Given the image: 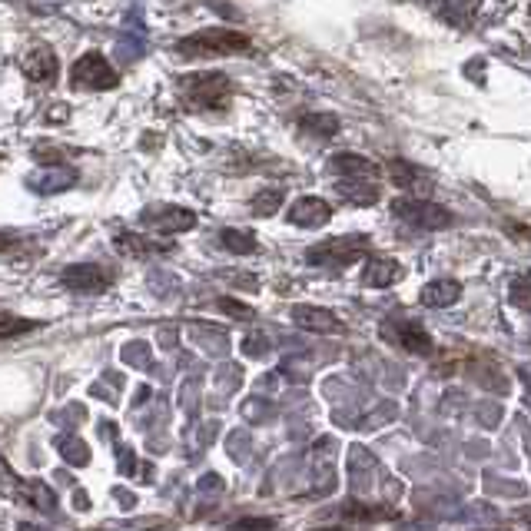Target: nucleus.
Here are the masks:
<instances>
[{
    "label": "nucleus",
    "mask_w": 531,
    "mask_h": 531,
    "mask_svg": "<svg viewBox=\"0 0 531 531\" xmlns=\"http://www.w3.org/2000/svg\"><path fill=\"white\" fill-rule=\"evenodd\" d=\"M379 336L389 342V346H399L405 352H412V356H429V352L435 349L432 336L415 319H399V316L385 319L379 326Z\"/></svg>",
    "instance_id": "nucleus-5"
},
{
    "label": "nucleus",
    "mask_w": 531,
    "mask_h": 531,
    "mask_svg": "<svg viewBox=\"0 0 531 531\" xmlns=\"http://www.w3.org/2000/svg\"><path fill=\"white\" fill-rule=\"evenodd\" d=\"M389 173H392V183L402 186V190H412V193H429L432 190L429 173L419 170V166H412V163H405V160H395L389 166Z\"/></svg>",
    "instance_id": "nucleus-18"
},
{
    "label": "nucleus",
    "mask_w": 531,
    "mask_h": 531,
    "mask_svg": "<svg viewBox=\"0 0 531 531\" xmlns=\"http://www.w3.org/2000/svg\"><path fill=\"white\" fill-rule=\"evenodd\" d=\"M419 299H422V306H429V309H445L462 299V283H458V279H435V283L422 289Z\"/></svg>",
    "instance_id": "nucleus-17"
},
{
    "label": "nucleus",
    "mask_w": 531,
    "mask_h": 531,
    "mask_svg": "<svg viewBox=\"0 0 531 531\" xmlns=\"http://www.w3.org/2000/svg\"><path fill=\"white\" fill-rule=\"evenodd\" d=\"M17 495L24 498L30 508H37V512H44V515L57 512L54 488H50L47 482H40V478H24V482H17Z\"/></svg>",
    "instance_id": "nucleus-14"
},
{
    "label": "nucleus",
    "mask_w": 531,
    "mask_h": 531,
    "mask_svg": "<svg viewBox=\"0 0 531 531\" xmlns=\"http://www.w3.org/2000/svg\"><path fill=\"white\" fill-rule=\"evenodd\" d=\"M220 243L229 249V253H236V256L256 253V249H259L256 236L249 233V229H223V233H220Z\"/></svg>",
    "instance_id": "nucleus-22"
},
{
    "label": "nucleus",
    "mask_w": 531,
    "mask_h": 531,
    "mask_svg": "<svg viewBox=\"0 0 531 531\" xmlns=\"http://www.w3.org/2000/svg\"><path fill=\"white\" fill-rule=\"evenodd\" d=\"M528 528H531V522H528Z\"/></svg>",
    "instance_id": "nucleus-34"
},
{
    "label": "nucleus",
    "mask_w": 531,
    "mask_h": 531,
    "mask_svg": "<svg viewBox=\"0 0 531 531\" xmlns=\"http://www.w3.org/2000/svg\"><path fill=\"white\" fill-rule=\"evenodd\" d=\"M289 319H293L299 329H306V332H322V336H329V332H342V329H346L336 316H332L329 309H319V306H293V309H289Z\"/></svg>",
    "instance_id": "nucleus-12"
},
{
    "label": "nucleus",
    "mask_w": 531,
    "mask_h": 531,
    "mask_svg": "<svg viewBox=\"0 0 531 531\" xmlns=\"http://www.w3.org/2000/svg\"><path fill=\"white\" fill-rule=\"evenodd\" d=\"M372 249L369 236H336V239H326V243L319 246H309L306 249V263L309 266H322V269H346L352 266L356 259H362Z\"/></svg>",
    "instance_id": "nucleus-2"
},
{
    "label": "nucleus",
    "mask_w": 531,
    "mask_h": 531,
    "mask_svg": "<svg viewBox=\"0 0 531 531\" xmlns=\"http://www.w3.org/2000/svg\"><path fill=\"white\" fill-rule=\"evenodd\" d=\"M180 97L196 110L226 107L229 97H233V83L220 70H213V74H190L186 80H180Z\"/></svg>",
    "instance_id": "nucleus-3"
},
{
    "label": "nucleus",
    "mask_w": 531,
    "mask_h": 531,
    "mask_svg": "<svg viewBox=\"0 0 531 531\" xmlns=\"http://www.w3.org/2000/svg\"><path fill=\"white\" fill-rule=\"evenodd\" d=\"M70 83L83 90H107V87H117L120 74L103 54H83L74 64V70H70Z\"/></svg>",
    "instance_id": "nucleus-7"
},
{
    "label": "nucleus",
    "mask_w": 531,
    "mask_h": 531,
    "mask_svg": "<svg viewBox=\"0 0 531 531\" xmlns=\"http://www.w3.org/2000/svg\"><path fill=\"white\" fill-rule=\"evenodd\" d=\"M140 226L147 229V233L176 236V233H186V229L196 226V213L186 210V206H170V203L147 206V210L140 213Z\"/></svg>",
    "instance_id": "nucleus-6"
},
{
    "label": "nucleus",
    "mask_w": 531,
    "mask_h": 531,
    "mask_svg": "<svg viewBox=\"0 0 531 531\" xmlns=\"http://www.w3.org/2000/svg\"><path fill=\"white\" fill-rule=\"evenodd\" d=\"M508 303L518 306L522 312H531V276H515L508 286Z\"/></svg>",
    "instance_id": "nucleus-25"
},
{
    "label": "nucleus",
    "mask_w": 531,
    "mask_h": 531,
    "mask_svg": "<svg viewBox=\"0 0 531 531\" xmlns=\"http://www.w3.org/2000/svg\"><path fill=\"white\" fill-rule=\"evenodd\" d=\"M395 279H402V266L389 256H376L366 263V273H362V283L369 289H389Z\"/></svg>",
    "instance_id": "nucleus-16"
},
{
    "label": "nucleus",
    "mask_w": 531,
    "mask_h": 531,
    "mask_svg": "<svg viewBox=\"0 0 531 531\" xmlns=\"http://www.w3.org/2000/svg\"><path fill=\"white\" fill-rule=\"evenodd\" d=\"M216 306H220L226 316H233V319H253V309L243 306V303H236V299H229V296H223Z\"/></svg>",
    "instance_id": "nucleus-31"
},
{
    "label": "nucleus",
    "mask_w": 531,
    "mask_h": 531,
    "mask_svg": "<svg viewBox=\"0 0 531 531\" xmlns=\"http://www.w3.org/2000/svg\"><path fill=\"white\" fill-rule=\"evenodd\" d=\"M30 329H37V322L17 319V316H10V312H4V319H0V339H14L20 332H30Z\"/></svg>",
    "instance_id": "nucleus-27"
},
{
    "label": "nucleus",
    "mask_w": 531,
    "mask_h": 531,
    "mask_svg": "<svg viewBox=\"0 0 531 531\" xmlns=\"http://www.w3.org/2000/svg\"><path fill=\"white\" fill-rule=\"evenodd\" d=\"M336 193L352 206H372L379 200L376 180H336Z\"/></svg>",
    "instance_id": "nucleus-19"
},
{
    "label": "nucleus",
    "mask_w": 531,
    "mask_h": 531,
    "mask_svg": "<svg viewBox=\"0 0 531 531\" xmlns=\"http://www.w3.org/2000/svg\"><path fill=\"white\" fill-rule=\"evenodd\" d=\"M180 57H223V54H253V40L239 30L213 27V30H196V34L183 37L176 44Z\"/></svg>",
    "instance_id": "nucleus-1"
},
{
    "label": "nucleus",
    "mask_w": 531,
    "mask_h": 531,
    "mask_svg": "<svg viewBox=\"0 0 531 531\" xmlns=\"http://www.w3.org/2000/svg\"><path fill=\"white\" fill-rule=\"evenodd\" d=\"M299 127H303V133H312V137H336L339 117H332V113H306L299 120Z\"/></svg>",
    "instance_id": "nucleus-21"
},
{
    "label": "nucleus",
    "mask_w": 531,
    "mask_h": 531,
    "mask_svg": "<svg viewBox=\"0 0 531 531\" xmlns=\"http://www.w3.org/2000/svg\"><path fill=\"white\" fill-rule=\"evenodd\" d=\"M332 220V206L326 200H319V196H303V200H296L289 206V223L293 226H303V229H319Z\"/></svg>",
    "instance_id": "nucleus-11"
},
{
    "label": "nucleus",
    "mask_w": 531,
    "mask_h": 531,
    "mask_svg": "<svg viewBox=\"0 0 531 531\" xmlns=\"http://www.w3.org/2000/svg\"><path fill=\"white\" fill-rule=\"evenodd\" d=\"M339 522H352V525H376V522H395L399 518V508L392 505H372V502H346L336 508Z\"/></svg>",
    "instance_id": "nucleus-10"
},
{
    "label": "nucleus",
    "mask_w": 531,
    "mask_h": 531,
    "mask_svg": "<svg viewBox=\"0 0 531 531\" xmlns=\"http://www.w3.org/2000/svg\"><path fill=\"white\" fill-rule=\"evenodd\" d=\"M57 67H60L57 54L50 47H30L24 54V74L34 83H44L50 77H57Z\"/></svg>",
    "instance_id": "nucleus-15"
},
{
    "label": "nucleus",
    "mask_w": 531,
    "mask_h": 531,
    "mask_svg": "<svg viewBox=\"0 0 531 531\" xmlns=\"http://www.w3.org/2000/svg\"><path fill=\"white\" fill-rule=\"evenodd\" d=\"M329 170L339 176V180H379V166L366 160V156L356 153H339L329 160Z\"/></svg>",
    "instance_id": "nucleus-13"
},
{
    "label": "nucleus",
    "mask_w": 531,
    "mask_h": 531,
    "mask_svg": "<svg viewBox=\"0 0 531 531\" xmlns=\"http://www.w3.org/2000/svg\"><path fill=\"white\" fill-rule=\"evenodd\" d=\"M123 362H130V366H137V369H147L150 366V349L143 346V342H130V346L123 349Z\"/></svg>",
    "instance_id": "nucleus-29"
},
{
    "label": "nucleus",
    "mask_w": 531,
    "mask_h": 531,
    "mask_svg": "<svg viewBox=\"0 0 531 531\" xmlns=\"http://www.w3.org/2000/svg\"><path fill=\"white\" fill-rule=\"evenodd\" d=\"M80 180V173L77 170H70V166H47V170H37V173H30L27 176V186L34 193L40 196H50V193H64V190H74Z\"/></svg>",
    "instance_id": "nucleus-9"
},
{
    "label": "nucleus",
    "mask_w": 531,
    "mask_h": 531,
    "mask_svg": "<svg viewBox=\"0 0 531 531\" xmlns=\"http://www.w3.org/2000/svg\"><path fill=\"white\" fill-rule=\"evenodd\" d=\"M17 531H50V528H40V525H30V522H20Z\"/></svg>",
    "instance_id": "nucleus-33"
},
{
    "label": "nucleus",
    "mask_w": 531,
    "mask_h": 531,
    "mask_svg": "<svg viewBox=\"0 0 531 531\" xmlns=\"http://www.w3.org/2000/svg\"><path fill=\"white\" fill-rule=\"evenodd\" d=\"M117 452H120V472H123V475H137V472H143V475H147V478L153 475V472H150V468H143V465H140V458H137V455H133L130 449H123V445H120V449H117Z\"/></svg>",
    "instance_id": "nucleus-30"
},
{
    "label": "nucleus",
    "mask_w": 531,
    "mask_h": 531,
    "mask_svg": "<svg viewBox=\"0 0 531 531\" xmlns=\"http://www.w3.org/2000/svg\"><path fill=\"white\" fill-rule=\"evenodd\" d=\"M276 528H279L276 518H239L226 531H276Z\"/></svg>",
    "instance_id": "nucleus-28"
},
{
    "label": "nucleus",
    "mask_w": 531,
    "mask_h": 531,
    "mask_svg": "<svg viewBox=\"0 0 531 531\" xmlns=\"http://www.w3.org/2000/svg\"><path fill=\"white\" fill-rule=\"evenodd\" d=\"M57 452L64 455V462L74 465V468L90 465V449H87V442H83L80 435H60V439H57Z\"/></svg>",
    "instance_id": "nucleus-20"
},
{
    "label": "nucleus",
    "mask_w": 531,
    "mask_h": 531,
    "mask_svg": "<svg viewBox=\"0 0 531 531\" xmlns=\"http://www.w3.org/2000/svg\"><path fill=\"white\" fill-rule=\"evenodd\" d=\"M279 206H283V193H279V190H266V193L253 196L249 210H253V216H273Z\"/></svg>",
    "instance_id": "nucleus-26"
},
{
    "label": "nucleus",
    "mask_w": 531,
    "mask_h": 531,
    "mask_svg": "<svg viewBox=\"0 0 531 531\" xmlns=\"http://www.w3.org/2000/svg\"><path fill=\"white\" fill-rule=\"evenodd\" d=\"M117 249H120V253H127V256H150L160 246L147 243V239H140L137 233H117Z\"/></svg>",
    "instance_id": "nucleus-23"
},
{
    "label": "nucleus",
    "mask_w": 531,
    "mask_h": 531,
    "mask_svg": "<svg viewBox=\"0 0 531 531\" xmlns=\"http://www.w3.org/2000/svg\"><path fill=\"white\" fill-rule=\"evenodd\" d=\"M392 213L399 216L405 226L425 229V233H435V229L452 226V213L445 210V206L432 203V200H412V196H405V200L392 203Z\"/></svg>",
    "instance_id": "nucleus-4"
},
{
    "label": "nucleus",
    "mask_w": 531,
    "mask_h": 531,
    "mask_svg": "<svg viewBox=\"0 0 531 531\" xmlns=\"http://www.w3.org/2000/svg\"><path fill=\"white\" fill-rule=\"evenodd\" d=\"M156 528H170L166 518H137V522H103L97 531H156Z\"/></svg>",
    "instance_id": "nucleus-24"
},
{
    "label": "nucleus",
    "mask_w": 531,
    "mask_h": 531,
    "mask_svg": "<svg viewBox=\"0 0 531 531\" xmlns=\"http://www.w3.org/2000/svg\"><path fill=\"white\" fill-rule=\"evenodd\" d=\"M243 352H246V356H266V352H269V339L256 332V336H249L243 342Z\"/></svg>",
    "instance_id": "nucleus-32"
},
{
    "label": "nucleus",
    "mask_w": 531,
    "mask_h": 531,
    "mask_svg": "<svg viewBox=\"0 0 531 531\" xmlns=\"http://www.w3.org/2000/svg\"><path fill=\"white\" fill-rule=\"evenodd\" d=\"M60 283H64L67 289H74V293H103V289H110L113 276L103 269L100 263H74L67 266L64 273H60Z\"/></svg>",
    "instance_id": "nucleus-8"
}]
</instances>
